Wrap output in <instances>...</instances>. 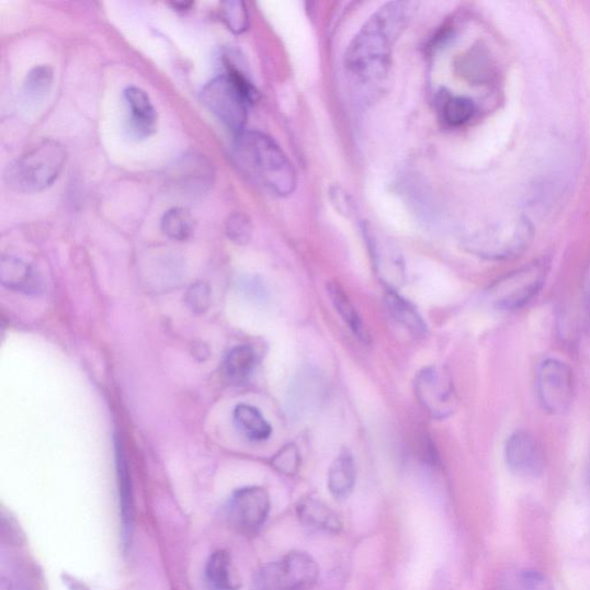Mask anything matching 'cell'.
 I'll use <instances>...</instances> for the list:
<instances>
[{
    "label": "cell",
    "mask_w": 590,
    "mask_h": 590,
    "mask_svg": "<svg viewBox=\"0 0 590 590\" xmlns=\"http://www.w3.org/2000/svg\"><path fill=\"white\" fill-rule=\"evenodd\" d=\"M411 10L410 3L385 4L351 42L345 66L360 88L376 89L388 77L394 45L410 20Z\"/></svg>",
    "instance_id": "6da1fadb"
},
{
    "label": "cell",
    "mask_w": 590,
    "mask_h": 590,
    "mask_svg": "<svg viewBox=\"0 0 590 590\" xmlns=\"http://www.w3.org/2000/svg\"><path fill=\"white\" fill-rule=\"evenodd\" d=\"M235 156L240 167L279 196L297 188V173L282 148L268 135L249 131L237 135Z\"/></svg>",
    "instance_id": "7a4b0ae2"
},
{
    "label": "cell",
    "mask_w": 590,
    "mask_h": 590,
    "mask_svg": "<svg viewBox=\"0 0 590 590\" xmlns=\"http://www.w3.org/2000/svg\"><path fill=\"white\" fill-rule=\"evenodd\" d=\"M225 64L228 73L204 87L201 100L220 123L238 135L243 132L248 106L258 100V90L231 61Z\"/></svg>",
    "instance_id": "3957f363"
},
{
    "label": "cell",
    "mask_w": 590,
    "mask_h": 590,
    "mask_svg": "<svg viewBox=\"0 0 590 590\" xmlns=\"http://www.w3.org/2000/svg\"><path fill=\"white\" fill-rule=\"evenodd\" d=\"M67 152L54 140L43 141L20 156L9 168L5 181L20 193H37L50 188L64 170Z\"/></svg>",
    "instance_id": "277c9868"
},
{
    "label": "cell",
    "mask_w": 590,
    "mask_h": 590,
    "mask_svg": "<svg viewBox=\"0 0 590 590\" xmlns=\"http://www.w3.org/2000/svg\"><path fill=\"white\" fill-rule=\"evenodd\" d=\"M320 567L304 552H292L268 563L256 577V590H310L319 580Z\"/></svg>",
    "instance_id": "5b68a950"
},
{
    "label": "cell",
    "mask_w": 590,
    "mask_h": 590,
    "mask_svg": "<svg viewBox=\"0 0 590 590\" xmlns=\"http://www.w3.org/2000/svg\"><path fill=\"white\" fill-rule=\"evenodd\" d=\"M536 390L544 411L553 416L569 411L575 398L571 367L555 358L544 360L537 370Z\"/></svg>",
    "instance_id": "8992f818"
},
{
    "label": "cell",
    "mask_w": 590,
    "mask_h": 590,
    "mask_svg": "<svg viewBox=\"0 0 590 590\" xmlns=\"http://www.w3.org/2000/svg\"><path fill=\"white\" fill-rule=\"evenodd\" d=\"M546 272L543 264L533 263L497 282L490 292L495 306L501 310L523 308L541 291Z\"/></svg>",
    "instance_id": "52a82bcc"
},
{
    "label": "cell",
    "mask_w": 590,
    "mask_h": 590,
    "mask_svg": "<svg viewBox=\"0 0 590 590\" xmlns=\"http://www.w3.org/2000/svg\"><path fill=\"white\" fill-rule=\"evenodd\" d=\"M270 509V496L264 488L245 487L235 491L229 499L226 517L235 531L253 535L264 526Z\"/></svg>",
    "instance_id": "ba28073f"
},
{
    "label": "cell",
    "mask_w": 590,
    "mask_h": 590,
    "mask_svg": "<svg viewBox=\"0 0 590 590\" xmlns=\"http://www.w3.org/2000/svg\"><path fill=\"white\" fill-rule=\"evenodd\" d=\"M416 394L431 416L443 419L455 410V389L450 374L441 367H428L416 378Z\"/></svg>",
    "instance_id": "9c48e42d"
},
{
    "label": "cell",
    "mask_w": 590,
    "mask_h": 590,
    "mask_svg": "<svg viewBox=\"0 0 590 590\" xmlns=\"http://www.w3.org/2000/svg\"><path fill=\"white\" fill-rule=\"evenodd\" d=\"M363 232L370 247L376 274L392 291L405 282V263L399 248L382 236L371 224L363 225Z\"/></svg>",
    "instance_id": "30bf717a"
},
{
    "label": "cell",
    "mask_w": 590,
    "mask_h": 590,
    "mask_svg": "<svg viewBox=\"0 0 590 590\" xmlns=\"http://www.w3.org/2000/svg\"><path fill=\"white\" fill-rule=\"evenodd\" d=\"M509 469L521 478H537L546 468V456L540 442L527 431L513 433L506 445Z\"/></svg>",
    "instance_id": "8fae6325"
},
{
    "label": "cell",
    "mask_w": 590,
    "mask_h": 590,
    "mask_svg": "<svg viewBox=\"0 0 590 590\" xmlns=\"http://www.w3.org/2000/svg\"><path fill=\"white\" fill-rule=\"evenodd\" d=\"M128 111V131L133 139L150 138L157 128V112L144 89L128 87L124 92Z\"/></svg>",
    "instance_id": "7c38bea8"
},
{
    "label": "cell",
    "mask_w": 590,
    "mask_h": 590,
    "mask_svg": "<svg viewBox=\"0 0 590 590\" xmlns=\"http://www.w3.org/2000/svg\"><path fill=\"white\" fill-rule=\"evenodd\" d=\"M0 281L15 292L38 295L44 292L41 276L27 262L18 258L7 257L0 263Z\"/></svg>",
    "instance_id": "4fadbf2b"
},
{
    "label": "cell",
    "mask_w": 590,
    "mask_h": 590,
    "mask_svg": "<svg viewBox=\"0 0 590 590\" xmlns=\"http://www.w3.org/2000/svg\"><path fill=\"white\" fill-rule=\"evenodd\" d=\"M295 510H297L300 523L310 530L336 534L343 529L337 513L320 498L307 495L299 499Z\"/></svg>",
    "instance_id": "5bb4252c"
},
{
    "label": "cell",
    "mask_w": 590,
    "mask_h": 590,
    "mask_svg": "<svg viewBox=\"0 0 590 590\" xmlns=\"http://www.w3.org/2000/svg\"><path fill=\"white\" fill-rule=\"evenodd\" d=\"M116 461L120 485L122 534L125 546H128L134 527L135 509L131 473L121 443H116Z\"/></svg>",
    "instance_id": "9a60e30c"
},
{
    "label": "cell",
    "mask_w": 590,
    "mask_h": 590,
    "mask_svg": "<svg viewBox=\"0 0 590 590\" xmlns=\"http://www.w3.org/2000/svg\"><path fill=\"white\" fill-rule=\"evenodd\" d=\"M356 468L349 450H343L333 461L328 473V488L337 501H345L354 490Z\"/></svg>",
    "instance_id": "2e32d148"
},
{
    "label": "cell",
    "mask_w": 590,
    "mask_h": 590,
    "mask_svg": "<svg viewBox=\"0 0 590 590\" xmlns=\"http://www.w3.org/2000/svg\"><path fill=\"white\" fill-rule=\"evenodd\" d=\"M327 288L336 310L342 316L343 321L349 326L354 336H356L362 343H370L371 336L365 324L361 320V316L343 286H340L338 283H330Z\"/></svg>",
    "instance_id": "e0dca14e"
},
{
    "label": "cell",
    "mask_w": 590,
    "mask_h": 590,
    "mask_svg": "<svg viewBox=\"0 0 590 590\" xmlns=\"http://www.w3.org/2000/svg\"><path fill=\"white\" fill-rule=\"evenodd\" d=\"M234 420L240 433L249 441L263 442L272 434L270 423L254 406L238 405L234 412Z\"/></svg>",
    "instance_id": "ac0fdd59"
},
{
    "label": "cell",
    "mask_w": 590,
    "mask_h": 590,
    "mask_svg": "<svg viewBox=\"0 0 590 590\" xmlns=\"http://www.w3.org/2000/svg\"><path fill=\"white\" fill-rule=\"evenodd\" d=\"M204 575L211 590H239L241 587L232 572L231 557L225 551L212 554Z\"/></svg>",
    "instance_id": "d6986e66"
},
{
    "label": "cell",
    "mask_w": 590,
    "mask_h": 590,
    "mask_svg": "<svg viewBox=\"0 0 590 590\" xmlns=\"http://www.w3.org/2000/svg\"><path fill=\"white\" fill-rule=\"evenodd\" d=\"M495 590H555V588L546 576L537 571L517 569L499 577Z\"/></svg>",
    "instance_id": "ffe728a7"
},
{
    "label": "cell",
    "mask_w": 590,
    "mask_h": 590,
    "mask_svg": "<svg viewBox=\"0 0 590 590\" xmlns=\"http://www.w3.org/2000/svg\"><path fill=\"white\" fill-rule=\"evenodd\" d=\"M385 302H387L388 309L394 317V320L400 326H404L406 329L417 334L426 332L427 327L422 317L410 303L400 297L397 291L389 290L387 297H385Z\"/></svg>",
    "instance_id": "44dd1931"
},
{
    "label": "cell",
    "mask_w": 590,
    "mask_h": 590,
    "mask_svg": "<svg viewBox=\"0 0 590 590\" xmlns=\"http://www.w3.org/2000/svg\"><path fill=\"white\" fill-rule=\"evenodd\" d=\"M256 363L257 355L252 348L237 347L225 356L224 372L230 379L241 382L252 374Z\"/></svg>",
    "instance_id": "7402d4cb"
},
{
    "label": "cell",
    "mask_w": 590,
    "mask_h": 590,
    "mask_svg": "<svg viewBox=\"0 0 590 590\" xmlns=\"http://www.w3.org/2000/svg\"><path fill=\"white\" fill-rule=\"evenodd\" d=\"M443 121L451 127H461L474 116L475 105L466 98L444 95L440 100Z\"/></svg>",
    "instance_id": "603a6c76"
},
{
    "label": "cell",
    "mask_w": 590,
    "mask_h": 590,
    "mask_svg": "<svg viewBox=\"0 0 590 590\" xmlns=\"http://www.w3.org/2000/svg\"><path fill=\"white\" fill-rule=\"evenodd\" d=\"M162 231L173 240L185 241L194 232V219L184 208H172L162 218Z\"/></svg>",
    "instance_id": "cb8c5ba5"
},
{
    "label": "cell",
    "mask_w": 590,
    "mask_h": 590,
    "mask_svg": "<svg viewBox=\"0 0 590 590\" xmlns=\"http://www.w3.org/2000/svg\"><path fill=\"white\" fill-rule=\"evenodd\" d=\"M54 71L49 65H38L27 75L24 93L32 100H41L50 92Z\"/></svg>",
    "instance_id": "d4e9b609"
},
{
    "label": "cell",
    "mask_w": 590,
    "mask_h": 590,
    "mask_svg": "<svg viewBox=\"0 0 590 590\" xmlns=\"http://www.w3.org/2000/svg\"><path fill=\"white\" fill-rule=\"evenodd\" d=\"M222 18L225 25L235 34H242L249 27L248 10L240 0H230V2L223 3Z\"/></svg>",
    "instance_id": "484cf974"
},
{
    "label": "cell",
    "mask_w": 590,
    "mask_h": 590,
    "mask_svg": "<svg viewBox=\"0 0 590 590\" xmlns=\"http://www.w3.org/2000/svg\"><path fill=\"white\" fill-rule=\"evenodd\" d=\"M271 465L283 475L294 476L297 474L302 466V455L298 446L291 443L282 447L271 459Z\"/></svg>",
    "instance_id": "4316f807"
},
{
    "label": "cell",
    "mask_w": 590,
    "mask_h": 590,
    "mask_svg": "<svg viewBox=\"0 0 590 590\" xmlns=\"http://www.w3.org/2000/svg\"><path fill=\"white\" fill-rule=\"evenodd\" d=\"M226 235L237 245H246L251 240L253 235V225L243 214L232 215L228 222H226Z\"/></svg>",
    "instance_id": "83f0119b"
},
{
    "label": "cell",
    "mask_w": 590,
    "mask_h": 590,
    "mask_svg": "<svg viewBox=\"0 0 590 590\" xmlns=\"http://www.w3.org/2000/svg\"><path fill=\"white\" fill-rule=\"evenodd\" d=\"M192 311L201 314L206 311L211 306V290L208 285L197 283L193 285L185 298Z\"/></svg>",
    "instance_id": "f1b7e54d"
},
{
    "label": "cell",
    "mask_w": 590,
    "mask_h": 590,
    "mask_svg": "<svg viewBox=\"0 0 590 590\" xmlns=\"http://www.w3.org/2000/svg\"><path fill=\"white\" fill-rule=\"evenodd\" d=\"M64 582L70 590H89L84 585L72 577L64 576Z\"/></svg>",
    "instance_id": "f546056e"
}]
</instances>
